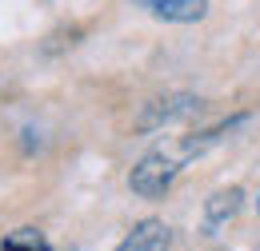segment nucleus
<instances>
[{
	"instance_id": "obj_1",
	"label": "nucleus",
	"mask_w": 260,
	"mask_h": 251,
	"mask_svg": "<svg viewBox=\"0 0 260 251\" xmlns=\"http://www.w3.org/2000/svg\"><path fill=\"white\" fill-rule=\"evenodd\" d=\"M244 120L248 116H232V120H224V124H216V128H204V132H192V136H172V140L156 144L152 152H144V156L136 159V168H132V176H128V188L140 199H160L192 159H200L208 148H216L224 140V132H232V128L244 124Z\"/></svg>"
},
{
	"instance_id": "obj_2",
	"label": "nucleus",
	"mask_w": 260,
	"mask_h": 251,
	"mask_svg": "<svg viewBox=\"0 0 260 251\" xmlns=\"http://www.w3.org/2000/svg\"><path fill=\"white\" fill-rule=\"evenodd\" d=\"M204 112V100L192 92H168V96H152L140 116H136V132H160L172 124H188Z\"/></svg>"
},
{
	"instance_id": "obj_3",
	"label": "nucleus",
	"mask_w": 260,
	"mask_h": 251,
	"mask_svg": "<svg viewBox=\"0 0 260 251\" xmlns=\"http://www.w3.org/2000/svg\"><path fill=\"white\" fill-rule=\"evenodd\" d=\"M128 4L144 8L156 20H168V24H196L208 16V0H128Z\"/></svg>"
},
{
	"instance_id": "obj_4",
	"label": "nucleus",
	"mask_w": 260,
	"mask_h": 251,
	"mask_svg": "<svg viewBox=\"0 0 260 251\" xmlns=\"http://www.w3.org/2000/svg\"><path fill=\"white\" fill-rule=\"evenodd\" d=\"M172 247V227L164 220H140L112 251H168Z\"/></svg>"
},
{
	"instance_id": "obj_5",
	"label": "nucleus",
	"mask_w": 260,
	"mask_h": 251,
	"mask_svg": "<svg viewBox=\"0 0 260 251\" xmlns=\"http://www.w3.org/2000/svg\"><path fill=\"white\" fill-rule=\"evenodd\" d=\"M244 207V188H220V191H212L208 195V203H204V223H208V231L212 227H220V223H228L236 212Z\"/></svg>"
},
{
	"instance_id": "obj_6",
	"label": "nucleus",
	"mask_w": 260,
	"mask_h": 251,
	"mask_svg": "<svg viewBox=\"0 0 260 251\" xmlns=\"http://www.w3.org/2000/svg\"><path fill=\"white\" fill-rule=\"evenodd\" d=\"M0 251H52V247L36 227H16V231H8L0 239Z\"/></svg>"
},
{
	"instance_id": "obj_7",
	"label": "nucleus",
	"mask_w": 260,
	"mask_h": 251,
	"mask_svg": "<svg viewBox=\"0 0 260 251\" xmlns=\"http://www.w3.org/2000/svg\"><path fill=\"white\" fill-rule=\"evenodd\" d=\"M256 212H260V199H256Z\"/></svg>"
}]
</instances>
